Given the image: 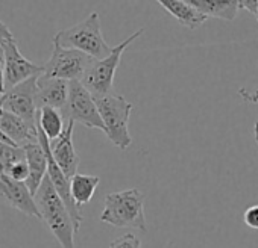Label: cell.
Here are the masks:
<instances>
[{
  "label": "cell",
  "mask_w": 258,
  "mask_h": 248,
  "mask_svg": "<svg viewBox=\"0 0 258 248\" xmlns=\"http://www.w3.org/2000/svg\"><path fill=\"white\" fill-rule=\"evenodd\" d=\"M34 201L38 209L40 219L49 227V230L56 237L59 245L62 248H76L75 246L76 231L70 213L47 177L43 179L38 191L34 195Z\"/></svg>",
  "instance_id": "1"
},
{
  "label": "cell",
  "mask_w": 258,
  "mask_h": 248,
  "mask_svg": "<svg viewBox=\"0 0 258 248\" xmlns=\"http://www.w3.org/2000/svg\"><path fill=\"white\" fill-rule=\"evenodd\" d=\"M100 222L112 227H127L139 231H146V215H145V194L137 189H124L111 192L105 197V209L100 213Z\"/></svg>",
  "instance_id": "2"
},
{
  "label": "cell",
  "mask_w": 258,
  "mask_h": 248,
  "mask_svg": "<svg viewBox=\"0 0 258 248\" xmlns=\"http://www.w3.org/2000/svg\"><path fill=\"white\" fill-rule=\"evenodd\" d=\"M53 44L62 49L82 52L96 61L106 58L112 49L106 44L103 38L100 29V19L97 13H91L78 25L59 31L53 38Z\"/></svg>",
  "instance_id": "3"
},
{
  "label": "cell",
  "mask_w": 258,
  "mask_h": 248,
  "mask_svg": "<svg viewBox=\"0 0 258 248\" xmlns=\"http://www.w3.org/2000/svg\"><path fill=\"white\" fill-rule=\"evenodd\" d=\"M100 119L103 122V134L120 150H127L133 138L129 135V118L134 104L123 95L106 94L94 98Z\"/></svg>",
  "instance_id": "4"
},
{
  "label": "cell",
  "mask_w": 258,
  "mask_h": 248,
  "mask_svg": "<svg viewBox=\"0 0 258 248\" xmlns=\"http://www.w3.org/2000/svg\"><path fill=\"white\" fill-rule=\"evenodd\" d=\"M0 64L4 71L5 91L32 76L43 74V65H37L22 55L16 37L2 20H0Z\"/></svg>",
  "instance_id": "5"
},
{
  "label": "cell",
  "mask_w": 258,
  "mask_h": 248,
  "mask_svg": "<svg viewBox=\"0 0 258 248\" xmlns=\"http://www.w3.org/2000/svg\"><path fill=\"white\" fill-rule=\"evenodd\" d=\"M143 32H145L143 28L139 29L136 34H133L129 38H126L123 43L112 47L111 53L106 58L93 61V64L87 68V71L84 73V76H82V79L79 82L82 83V86L94 98L111 94V88H112V83H114V76H115V71H117V68L120 65V59L123 56V52L133 44L134 40L142 37Z\"/></svg>",
  "instance_id": "6"
},
{
  "label": "cell",
  "mask_w": 258,
  "mask_h": 248,
  "mask_svg": "<svg viewBox=\"0 0 258 248\" xmlns=\"http://www.w3.org/2000/svg\"><path fill=\"white\" fill-rule=\"evenodd\" d=\"M93 58L82 52L62 49L53 44V50L47 62L43 65V74L46 77L61 79L66 82L81 80L87 68L93 64Z\"/></svg>",
  "instance_id": "7"
},
{
  "label": "cell",
  "mask_w": 258,
  "mask_h": 248,
  "mask_svg": "<svg viewBox=\"0 0 258 248\" xmlns=\"http://www.w3.org/2000/svg\"><path fill=\"white\" fill-rule=\"evenodd\" d=\"M61 112L67 121L79 122L88 129H99L102 132L105 131L94 97L82 86L79 80L69 83V98Z\"/></svg>",
  "instance_id": "8"
},
{
  "label": "cell",
  "mask_w": 258,
  "mask_h": 248,
  "mask_svg": "<svg viewBox=\"0 0 258 248\" xmlns=\"http://www.w3.org/2000/svg\"><path fill=\"white\" fill-rule=\"evenodd\" d=\"M37 77L38 76H32L5 91L0 100V110H7L31 126H37Z\"/></svg>",
  "instance_id": "9"
},
{
  "label": "cell",
  "mask_w": 258,
  "mask_h": 248,
  "mask_svg": "<svg viewBox=\"0 0 258 248\" xmlns=\"http://www.w3.org/2000/svg\"><path fill=\"white\" fill-rule=\"evenodd\" d=\"M73 128H75V122L67 121L66 129L61 134V137L55 140V143L50 146L52 159L55 161L58 168L64 173V176L69 180L78 173V168L81 164V159L73 146Z\"/></svg>",
  "instance_id": "10"
},
{
  "label": "cell",
  "mask_w": 258,
  "mask_h": 248,
  "mask_svg": "<svg viewBox=\"0 0 258 248\" xmlns=\"http://www.w3.org/2000/svg\"><path fill=\"white\" fill-rule=\"evenodd\" d=\"M0 200L29 216L40 219V213L35 206L34 197L31 195L26 185L23 182L13 180L2 171H0Z\"/></svg>",
  "instance_id": "11"
},
{
  "label": "cell",
  "mask_w": 258,
  "mask_h": 248,
  "mask_svg": "<svg viewBox=\"0 0 258 248\" xmlns=\"http://www.w3.org/2000/svg\"><path fill=\"white\" fill-rule=\"evenodd\" d=\"M69 83L61 79L46 77L40 74L37 77V106L41 107H52L56 110H62L66 107L69 98Z\"/></svg>",
  "instance_id": "12"
},
{
  "label": "cell",
  "mask_w": 258,
  "mask_h": 248,
  "mask_svg": "<svg viewBox=\"0 0 258 248\" xmlns=\"http://www.w3.org/2000/svg\"><path fill=\"white\" fill-rule=\"evenodd\" d=\"M25 152V158H26V164H28V179L25 182L26 188L29 189L31 195L34 197L35 192L38 191L43 179L46 177L47 173V159H46V153L44 149L40 146V143H32V144H26L22 147Z\"/></svg>",
  "instance_id": "13"
},
{
  "label": "cell",
  "mask_w": 258,
  "mask_h": 248,
  "mask_svg": "<svg viewBox=\"0 0 258 248\" xmlns=\"http://www.w3.org/2000/svg\"><path fill=\"white\" fill-rule=\"evenodd\" d=\"M0 131H2L17 147H23L26 144L37 143V126H31L22 118L0 110Z\"/></svg>",
  "instance_id": "14"
},
{
  "label": "cell",
  "mask_w": 258,
  "mask_h": 248,
  "mask_svg": "<svg viewBox=\"0 0 258 248\" xmlns=\"http://www.w3.org/2000/svg\"><path fill=\"white\" fill-rule=\"evenodd\" d=\"M173 19L188 29H196L207 22V17L195 10L188 0H160L158 2Z\"/></svg>",
  "instance_id": "15"
},
{
  "label": "cell",
  "mask_w": 258,
  "mask_h": 248,
  "mask_svg": "<svg viewBox=\"0 0 258 248\" xmlns=\"http://www.w3.org/2000/svg\"><path fill=\"white\" fill-rule=\"evenodd\" d=\"M188 4L207 19H222L232 22L238 14V0H188Z\"/></svg>",
  "instance_id": "16"
},
{
  "label": "cell",
  "mask_w": 258,
  "mask_h": 248,
  "mask_svg": "<svg viewBox=\"0 0 258 248\" xmlns=\"http://www.w3.org/2000/svg\"><path fill=\"white\" fill-rule=\"evenodd\" d=\"M99 176L91 174H81L76 173L70 179V195L75 201V204L81 209V206L88 204L99 186Z\"/></svg>",
  "instance_id": "17"
},
{
  "label": "cell",
  "mask_w": 258,
  "mask_h": 248,
  "mask_svg": "<svg viewBox=\"0 0 258 248\" xmlns=\"http://www.w3.org/2000/svg\"><path fill=\"white\" fill-rule=\"evenodd\" d=\"M37 128L49 140L55 141L61 137L66 129L64 116L59 110L52 107H41L37 113Z\"/></svg>",
  "instance_id": "18"
},
{
  "label": "cell",
  "mask_w": 258,
  "mask_h": 248,
  "mask_svg": "<svg viewBox=\"0 0 258 248\" xmlns=\"http://www.w3.org/2000/svg\"><path fill=\"white\" fill-rule=\"evenodd\" d=\"M23 161H26V158H25V152L22 147H14V146L0 143V171L4 174L14 164L23 162Z\"/></svg>",
  "instance_id": "19"
},
{
  "label": "cell",
  "mask_w": 258,
  "mask_h": 248,
  "mask_svg": "<svg viewBox=\"0 0 258 248\" xmlns=\"http://www.w3.org/2000/svg\"><path fill=\"white\" fill-rule=\"evenodd\" d=\"M109 248H142V240L134 233H126L114 239Z\"/></svg>",
  "instance_id": "20"
},
{
  "label": "cell",
  "mask_w": 258,
  "mask_h": 248,
  "mask_svg": "<svg viewBox=\"0 0 258 248\" xmlns=\"http://www.w3.org/2000/svg\"><path fill=\"white\" fill-rule=\"evenodd\" d=\"M5 174L10 176V177H11L13 180H16V182H23V183H25L26 179H28V174H29L26 161L19 162V164H14Z\"/></svg>",
  "instance_id": "21"
},
{
  "label": "cell",
  "mask_w": 258,
  "mask_h": 248,
  "mask_svg": "<svg viewBox=\"0 0 258 248\" xmlns=\"http://www.w3.org/2000/svg\"><path fill=\"white\" fill-rule=\"evenodd\" d=\"M243 219L247 227L258 230V204L249 206L243 213Z\"/></svg>",
  "instance_id": "22"
},
{
  "label": "cell",
  "mask_w": 258,
  "mask_h": 248,
  "mask_svg": "<svg viewBox=\"0 0 258 248\" xmlns=\"http://www.w3.org/2000/svg\"><path fill=\"white\" fill-rule=\"evenodd\" d=\"M238 10H246L255 16L258 10V0H238Z\"/></svg>",
  "instance_id": "23"
},
{
  "label": "cell",
  "mask_w": 258,
  "mask_h": 248,
  "mask_svg": "<svg viewBox=\"0 0 258 248\" xmlns=\"http://www.w3.org/2000/svg\"><path fill=\"white\" fill-rule=\"evenodd\" d=\"M0 143H4V144H8V146H14V147H17V146H16V144H14V143H13V141H11V140H10V138H8V137H7V135L2 132V131H0Z\"/></svg>",
  "instance_id": "24"
},
{
  "label": "cell",
  "mask_w": 258,
  "mask_h": 248,
  "mask_svg": "<svg viewBox=\"0 0 258 248\" xmlns=\"http://www.w3.org/2000/svg\"><path fill=\"white\" fill-rule=\"evenodd\" d=\"M5 89H4V71H2V64H0V100H2Z\"/></svg>",
  "instance_id": "25"
},
{
  "label": "cell",
  "mask_w": 258,
  "mask_h": 248,
  "mask_svg": "<svg viewBox=\"0 0 258 248\" xmlns=\"http://www.w3.org/2000/svg\"><path fill=\"white\" fill-rule=\"evenodd\" d=\"M253 135H255V141H256V146H258V121L255 122V126H253Z\"/></svg>",
  "instance_id": "26"
},
{
  "label": "cell",
  "mask_w": 258,
  "mask_h": 248,
  "mask_svg": "<svg viewBox=\"0 0 258 248\" xmlns=\"http://www.w3.org/2000/svg\"><path fill=\"white\" fill-rule=\"evenodd\" d=\"M255 19H256V23H258V10H256V14H255Z\"/></svg>",
  "instance_id": "27"
}]
</instances>
